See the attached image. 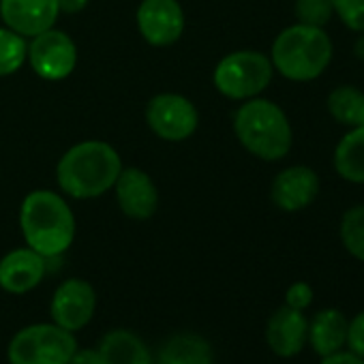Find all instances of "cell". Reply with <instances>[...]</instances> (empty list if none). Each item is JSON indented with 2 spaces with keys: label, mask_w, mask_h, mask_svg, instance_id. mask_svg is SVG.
<instances>
[{
  "label": "cell",
  "mask_w": 364,
  "mask_h": 364,
  "mask_svg": "<svg viewBox=\"0 0 364 364\" xmlns=\"http://www.w3.org/2000/svg\"><path fill=\"white\" fill-rule=\"evenodd\" d=\"M294 16L298 24L326 28V24L334 18L332 0H296Z\"/></svg>",
  "instance_id": "603a6c76"
},
{
  "label": "cell",
  "mask_w": 364,
  "mask_h": 364,
  "mask_svg": "<svg viewBox=\"0 0 364 364\" xmlns=\"http://www.w3.org/2000/svg\"><path fill=\"white\" fill-rule=\"evenodd\" d=\"M351 353L364 358V311L358 313L347 326V343Z\"/></svg>",
  "instance_id": "484cf974"
},
{
  "label": "cell",
  "mask_w": 364,
  "mask_h": 364,
  "mask_svg": "<svg viewBox=\"0 0 364 364\" xmlns=\"http://www.w3.org/2000/svg\"><path fill=\"white\" fill-rule=\"evenodd\" d=\"M20 230L26 247L46 259H54L69 251L75 240V215L63 196L37 189L22 200Z\"/></svg>",
  "instance_id": "7a4b0ae2"
},
{
  "label": "cell",
  "mask_w": 364,
  "mask_h": 364,
  "mask_svg": "<svg viewBox=\"0 0 364 364\" xmlns=\"http://www.w3.org/2000/svg\"><path fill=\"white\" fill-rule=\"evenodd\" d=\"M319 196V176L306 165H291L279 171L270 187L272 204L283 213H300Z\"/></svg>",
  "instance_id": "8fae6325"
},
{
  "label": "cell",
  "mask_w": 364,
  "mask_h": 364,
  "mask_svg": "<svg viewBox=\"0 0 364 364\" xmlns=\"http://www.w3.org/2000/svg\"><path fill=\"white\" fill-rule=\"evenodd\" d=\"M135 20L144 41L154 48H169L185 33V11L178 0H141Z\"/></svg>",
  "instance_id": "30bf717a"
},
{
  "label": "cell",
  "mask_w": 364,
  "mask_h": 364,
  "mask_svg": "<svg viewBox=\"0 0 364 364\" xmlns=\"http://www.w3.org/2000/svg\"><path fill=\"white\" fill-rule=\"evenodd\" d=\"M114 193L122 215L133 221H146L159 208V191L154 180L139 167H122L116 178Z\"/></svg>",
  "instance_id": "7c38bea8"
},
{
  "label": "cell",
  "mask_w": 364,
  "mask_h": 364,
  "mask_svg": "<svg viewBox=\"0 0 364 364\" xmlns=\"http://www.w3.org/2000/svg\"><path fill=\"white\" fill-rule=\"evenodd\" d=\"M328 114L343 127H364V92L355 86L343 84L326 99Z\"/></svg>",
  "instance_id": "ffe728a7"
},
{
  "label": "cell",
  "mask_w": 364,
  "mask_h": 364,
  "mask_svg": "<svg viewBox=\"0 0 364 364\" xmlns=\"http://www.w3.org/2000/svg\"><path fill=\"white\" fill-rule=\"evenodd\" d=\"M309 338V319L304 311L281 306L277 309L266 326V343L279 358H294L298 355Z\"/></svg>",
  "instance_id": "9a60e30c"
},
{
  "label": "cell",
  "mask_w": 364,
  "mask_h": 364,
  "mask_svg": "<svg viewBox=\"0 0 364 364\" xmlns=\"http://www.w3.org/2000/svg\"><path fill=\"white\" fill-rule=\"evenodd\" d=\"M77 349L73 332L50 323H31L14 334L7 347L9 364H69Z\"/></svg>",
  "instance_id": "8992f818"
},
{
  "label": "cell",
  "mask_w": 364,
  "mask_h": 364,
  "mask_svg": "<svg viewBox=\"0 0 364 364\" xmlns=\"http://www.w3.org/2000/svg\"><path fill=\"white\" fill-rule=\"evenodd\" d=\"M156 364H213V347L196 332H180L163 343Z\"/></svg>",
  "instance_id": "ac0fdd59"
},
{
  "label": "cell",
  "mask_w": 364,
  "mask_h": 364,
  "mask_svg": "<svg viewBox=\"0 0 364 364\" xmlns=\"http://www.w3.org/2000/svg\"><path fill=\"white\" fill-rule=\"evenodd\" d=\"M48 272V259L31 247L14 249L0 259V289L22 296L41 285Z\"/></svg>",
  "instance_id": "5bb4252c"
},
{
  "label": "cell",
  "mask_w": 364,
  "mask_h": 364,
  "mask_svg": "<svg viewBox=\"0 0 364 364\" xmlns=\"http://www.w3.org/2000/svg\"><path fill=\"white\" fill-rule=\"evenodd\" d=\"M313 302V289L309 283L304 281H296L287 287L285 291V304L291 306V309H298V311H304L309 309Z\"/></svg>",
  "instance_id": "d4e9b609"
},
{
  "label": "cell",
  "mask_w": 364,
  "mask_h": 364,
  "mask_svg": "<svg viewBox=\"0 0 364 364\" xmlns=\"http://www.w3.org/2000/svg\"><path fill=\"white\" fill-rule=\"evenodd\" d=\"M347 326H349V319L341 311L321 309L309 321V338H306V343H311L313 351L319 358L336 353L347 343Z\"/></svg>",
  "instance_id": "2e32d148"
},
{
  "label": "cell",
  "mask_w": 364,
  "mask_h": 364,
  "mask_svg": "<svg viewBox=\"0 0 364 364\" xmlns=\"http://www.w3.org/2000/svg\"><path fill=\"white\" fill-rule=\"evenodd\" d=\"M58 16V0H0V18L5 26L24 39L54 28Z\"/></svg>",
  "instance_id": "4fadbf2b"
},
{
  "label": "cell",
  "mask_w": 364,
  "mask_h": 364,
  "mask_svg": "<svg viewBox=\"0 0 364 364\" xmlns=\"http://www.w3.org/2000/svg\"><path fill=\"white\" fill-rule=\"evenodd\" d=\"M97 311V291L84 279H67L63 281L50 302L52 321L69 332H77L86 328Z\"/></svg>",
  "instance_id": "9c48e42d"
},
{
  "label": "cell",
  "mask_w": 364,
  "mask_h": 364,
  "mask_svg": "<svg viewBox=\"0 0 364 364\" xmlns=\"http://www.w3.org/2000/svg\"><path fill=\"white\" fill-rule=\"evenodd\" d=\"M353 54H355V58H360V60L364 63V33H360V37L355 39V43H353Z\"/></svg>",
  "instance_id": "f546056e"
},
{
  "label": "cell",
  "mask_w": 364,
  "mask_h": 364,
  "mask_svg": "<svg viewBox=\"0 0 364 364\" xmlns=\"http://www.w3.org/2000/svg\"><path fill=\"white\" fill-rule=\"evenodd\" d=\"M122 159L114 146L86 139L71 146L56 165L58 187L73 200H95L114 189Z\"/></svg>",
  "instance_id": "6da1fadb"
},
{
  "label": "cell",
  "mask_w": 364,
  "mask_h": 364,
  "mask_svg": "<svg viewBox=\"0 0 364 364\" xmlns=\"http://www.w3.org/2000/svg\"><path fill=\"white\" fill-rule=\"evenodd\" d=\"M69 364H105V362H103V358H101L97 347H90V349L77 347L75 353L71 355Z\"/></svg>",
  "instance_id": "4316f807"
},
{
  "label": "cell",
  "mask_w": 364,
  "mask_h": 364,
  "mask_svg": "<svg viewBox=\"0 0 364 364\" xmlns=\"http://www.w3.org/2000/svg\"><path fill=\"white\" fill-rule=\"evenodd\" d=\"M334 14L353 33H364V0H332Z\"/></svg>",
  "instance_id": "cb8c5ba5"
},
{
  "label": "cell",
  "mask_w": 364,
  "mask_h": 364,
  "mask_svg": "<svg viewBox=\"0 0 364 364\" xmlns=\"http://www.w3.org/2000/svg\"><path fill=\"white\" fill-rule=\"evenodd\" d=\"M321 364H364V358L351 353V351H336L326 358H321Z\"/></svg>",
  "instance_id": "83f0119b"
},
{
  "label": "cell",
  "mask_w": 364,
  "mask_h": 364,
  "mask_svg": "<svg viewBox=\"0 0 364 364\" xmlns=\"http://www.w3.org/2000/svg\"><path fill=\"white\" fill-rule=\"evenodd\" d=\"M97 349L105 364H152L148 345L135 332L124 328L105 332Z\"/></svg>",
  "instance_id": "e0dca14e"
},
{
  "label": "cell",
  "mask_w": 364,
  "mask_h": 364,
  "mask_svg": "<svg viewBox=\"0 0 364 364\" xmlns=\"http://www.w3.org/2000/svg\"><path fill=\"white\" fill-rule=\"evenodd\" d=\"M146 122L150 131L165 141H185L198 131L200 112L191 99L163 92L148 101Z\"/></svg>",
  "instance_id": "52a82bcc"
},
{
  "label": "cell",
  "mask_w": 364,
  "mask_h": 364,
  "mask_svg": "<svg viewBox=\"0 0 364 364\" xmlns=\"http://www.w3.org/2000/svg\"><path fill=\"white\" fill-rule=\"evenodd\" d=\"M234 133L240 146L262 161H281L289 154L294 131L287 114L270 99H249L234 114Z\"/></svg>",
  "instance_id": "3957f363"
},
{
  "label": "cell",
  "mask_w": 364,
  "mask_h": 364,
  "mask_svg": "<svg viewBox=\"0 0 364 364\" xmlns=\"http://www.w3.org/2000/svg\"><path fill=\"white\" fill-rule=\"evenodd\" d=\"M26 60L31 63L33 71L46 82H60L67 80L77 65V48L75 41L58 31L50 28L31 39Z\"/></svg>",
  "instance_id": "ba28073f"
},
{
  "label": "cell",
  "mask_w": 364,
  "mask_h": 364,
  "mask_svg": "<svg viewBox=\"0 0 364 364\" xmlns=\"http://www.w3.org/2000/svg\"><path fill=\"white\" fill-rule=\"evenodd\" d=\"M338 234L345 251L351 257L364 262V204L345 210L338 225Z\"/></svg>",
  "instance_id": "7402d4cb"
},
{
  "label": "cell",
  "mask_w": 364,
  "mask_h": 364,
  "mask_svg": "<svg viewBox=\"0 0 364 364\" xmlns=\"http://www.w3.org/2000/svg\"><path fill=\"white\" fill-rule=\"evenodd\" d=\"M332 163L343 180L364 185V127H353L341 137Z\"/></svg>",
  "instance_id": "d6986e66"
},
{
  "label": "cell",
  "mask_w": 364,
  "mask_h": 364,
  "mask_svg": "<svg viewBox=\"0 0 364 364\" xmlns=\"http://www.w3.org/2000/svg\"><path fill=\"white\" fill-rule=\"evenodd\" d=\"M274 67L270 56L257 50H238L219 60L213 82L215 88L232 101L259 97L272 82Z\"/></svg>",
  "instance_id": "5b68a950"
},
{
  "label": "cell",
  "mask_w": 364,
  "mask_h": 364,
  "mask_svg": "<svg viewBox=\"0 0 364 364\" xmlns=\"http://www.w3.org/2000/svg\"><path fill=\"white\" fill-rule=\"evenodd\" d=\"M90 0H58L60 14H80L88 7Z\"/></svg>",
  "instance_id": "f1b7e54d"
},
{
  "label": "cell",
  "mask_w": 364,
  "mask_h": 364,
  "mask_svg": "<svg viewBox=\"0 0 364 364\" xmlns=\"http://www.w3.org/2000/svg\"><path fill=\"white\" fill-rule=\"evenodd\" d=\"M28 43L22 35L7 26H0V77L18 73L26 63Z\"/></svg>",
  "instance_id": "44dd1931"
},
{
  "label": "cell",
  "mask_w": 364,
  "mask_h": 364,
  "mask_svg": "<svg viewBox=\"0 0 364 364\" xmlns=\"http://www.w3.org/2000/svg\"><path fill=\"white\" fill-rule=\"evenodd\" d=\"M334 46L323 28L294 24L281 31L270 50V63L289 82H313L332 63Z\"/></svg>",
  "instance_id": "277c9868"
}]
</instances>
